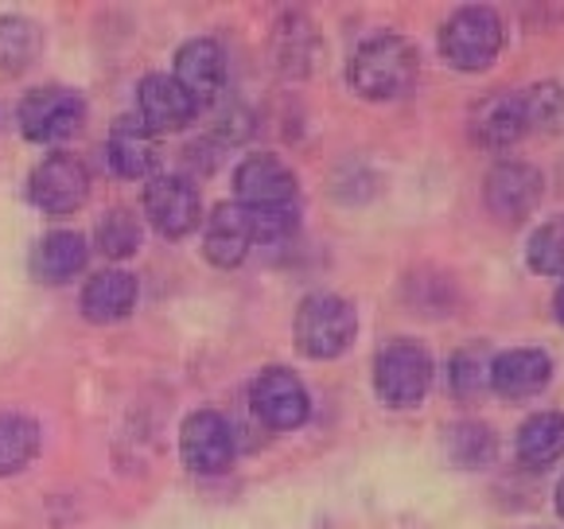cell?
<instances>
[{
    "mask_svg": "<svg viewBox=\"0 0 564 529\" xmlns=\"http://www.w3.org/2000/svg\"><path fill=\"white\" fill-rule=\"evenodd\" d=\"M203 261L210 269H238L246 264V257L253 253V223H249V210L241 203H218L207 218H203Z\"/></svg>",
    "mask_w": 564,
    "mask_h": 529,
    "instance_id": "e0dca14e",
    "label": "cell"
},
{
    "mask_svg": "<svg viewBox=\"0 0 564 529\" xmlns=\"http://www.w3.org/2000/svg\"><path fill=\"white\" fill-rule=\"evenodd\" d=\"M101 160L113 180H152L160 168V137H152L137 117H117L101 144Z\"/></svg>",
    "mask_w": 564,
    "mask_h": 529,
    "instance_id": "9a60e30c",
    "label": "cell"
},
{
    "mask_svg": "<svg viewBox=\"0 0 564 529\" xmlns=\"http://www.w3.org/2000/svg\"><path fill=\"white\" fill-rule=\"evenodd\" d=\"M195 117H199V106H195L192 94L183 90L172 75L149 71V75L137 83V121H141L152 137L192 129Z\"/></svg>",
    "mask_w": 564,
    "mask_h": 529,
    "instance_id": "5bb4252c",
    "label": "cell"
},
{
    "mask_svg": "<svg viewBox=\"0 0 564 529\" xmlns=\"http://www.w3.org/2000/svg\"><path fill=\"white\" fill-rule=\"evenodd\" d=\"M545 198V175L530 160H498L482 175V203L507 226H522L538 215Z\"/></svg>",
    "mask_w": 564,
    "mask_h": 529,
    "instance_id": "ba28073f",
    "label": "cell"
},
{
    "mask_svg": "<svg viewBox=\"0 0 564 529\" xmlns=\"http://www.w3.org/2000/svg\"><path fill=\"white\" fill-rule=\"evenodd\" d=\"M180 460L192 475L203 479H215L226 475L238 460V436H234V424L218 409H195V413L183 417L180 424Z\"/></svg>",
    "mask_w": 564,
    "mask_h": 529,
    "instance_id": "9c48e42d",
    "label": "cell"
},
{
    "mask_svg": "<svg viewBox=\"0 0 564 529\" xmlns=\"http://www.w3.org/2000/svg\"><path fill=\"white\" fill-rule=\"evenodd\" d=\"M249 223H253V246H276V241H289L300 230V207L249 210Z\"/></svg>",
    "mask_w": 564,
    "mask_h": 529,
    "instance_id": "f1b7e54d",
    "label": "cell"
},
{
    "mask_svg": "<svg viewBox=\"0 0 564 529\" xmlns=\"http://www.w3.org/2000/svg\"><path fill=\"white\" fill-rule=\"evenodd\" d=\"M525 109H530L533 132H549L553 125L564 121V86L553 78H541V83L525 86Z\"/></svg>",
    "mask_w": 564,
    "mask_h": 529,
    "instance_id": "83f0119b",
    "label": "cell"
},
{
    "mask_svg": "<svg viewBox=\"0 0 564 529\" xmlns=\"http://www.w3.org/2000/svg\"><path fill=\"white\" fill-rule=\"evenodd\" d=\"M441 58L459 71V75H482L498 63L507 47V20L498 17L490 4H464L441 24L436 35Z\"/></svg>",
    "mask_w": 564,
    "mask_h": 529,
    "instance_id": "277c9868",
    "label": "cell"
},
{
    "mask_svg": "<svg viewBox=\"0 0 564 529\" xmlns=\"http://www.w3.org/2000/svg\"><path fill=\"white\" fill-rule=\"evenodd\" d=\"M358 339V307L339 292H307L292 315V343L312 363H335Z\"/></svg>",
    "mask_w": 564,
    "mask_h": 529,
    "instance_id": "3957f363",
    "label": "cell"
},
{
    "mask_svg": "<svg viewBox=\"0 0 564 529\" xmlns=\"http://www.w3.org/2000/svg\"><path fill=\"white\" fill-rule=\"evenodd\" d=\"M253 137V114L241 106H230L223 117L215 121V132H210V141L218 144V149H234V144L249 141Z\"/></svg>",
    "mask_w": 564,
    "mask_h": 529,
    "instance_id": "f546056e",
    "label": "cell"
},
{
    "mask_svg": "<svg viewBox=\"0 0 564 529\" xmlns=\"http://www.w3.org/2000/svg\"><path fill=\"white\" fill-rule=\"evenodd\" d=\"M421 75V55L413 40L393 28L370 32L358 40L347 58V83L362 101H398L416 86Z\"/></svg>",
    "mask_w": 564,
    "mask_h": 529,
    "instance_id": "6da1fadb",
    "label": "cell"
},
{
    "mask_svg": "<svg viewBox=\"0 0 564 529\" xmlns=\"http://www.w3.org/2000/svg\"><path fill=\"white\" fill-rule=\"evenodd\" d=\"M444 455L459 472H487L498 460V432L487 421H475V417L452 421L444 429Z\"/></svg>",
    "mask_w": 564,
    "mask_h": 529,
    "instance_id": "603a6c76",
    "label": "cell"
},
{
    "mask_svg": "<svg viewBox=\"0 0 564 529\" xmlns=\"http://www.w3.org/2000/svg\"><path fill=\"white\" fill-rule=\"evenodd\" d=\"M86 264H90V241L70 226L47 230L32 246V277L47 289L78 281L86 273Z\"/></svg>",
    "mask_w": 564,
    "mask_h": 529,
    "instance_id": "d6986e66",
    "label": "cell"
},
{
    "mask_svg": "<svg viewBox=\"0 0 564 529\" xmlns=\"http://www.w3.org/2000/svg\"><path fill=\"white\" fill-rule=\"evenodd\" d=\"M137 300H141L137 277L109 264V269H98V273L86 277L83 292H78V312L86 315V323L109 327V323L129 320L137 312Z\"/></svg>",
    "mask_w": 564,
    "mask_h": 529,
    "instance_id": "ac0fdd59",
    "label": "cell"
},
{
    "mask_svg": "<svg viewBox=\"0 0 564 529\" xmlns=\"http://www.w3.org/2000/svg\"><path fill=\"white\" fill-rule=\"evenodd\" d=\"M144 215H149L152 230L167 241L192 238L203 226V195L195 187L192 175L183 172H156L144 183Z\"/></svg>",
    "mask_w": 564,
    "mask_h": 529,
    "instance_id": "52a82bcc",
    "label": "cell"
},
{
    "mask_svg": "<svg viewBox=\"0 0 564 529\" xmlns=\"http://www.w3.org/2000/svg\"><path fill=\"white\" fill-rule=\"evenodd\" d=\"M553 381V358L541 347H507L490 358V393L502 401H533Z\"/></svg>",
    "mask_w": 564,
    "mask_h": 529,
    "instance_id": "2e32d148",
    "label": "cell"
},
{
    "mask_svg": "<svg viewBox=\"0 0 564 529\" xmlns=\"http://www.w3.org/2000/svg\"><path fill=\"white\" fill-rule=\"evenodd\" d=\"M43 35L40 24L28 17H0V71L4 75H24L40 58Z\"/></svg>",
    "mask_w": 564,
    "mask_h": 529,
    "instance_id": "d4e9b609",
    "label": "cell"
},
{
    "mask_svg": "<svg viewBox=\"0 0 564 529\" xmlns=\"http://www.w3.org/2000/svg\"><path fill=\"white\" fill-rule=\"evenodd\" d=\"M436 381V358L413 335L386 339L373 355V393L393 413H413L429 401Z\"/></svg>",
    "mask_w": 564,
    "mask_h": 529,
    "instance_id": "7a4b0ae2",
    "label": "cell"
},
{
    "mask_svg": "<svg viewBox=\"0 0 564 529\" xmlns=\"http://www.w3.org/2000/svg\"><path fill=\"white\" fill-rule=\"evenodd\" d=\"M490 350L482 343L459 347L448 358V389L456 401H479L482 393H490Z\"/></svg>",
    "mask_w": 564,
    "mask_h": 529,
    "instance_id": "484cf974",
    "label": "cell"
},
{
    "mask_svg": "<svg viewBox=\"0 0 564 529\" xmlns=\"http://www.w3.org/2000/svg\"><path fill=\"white\" fill-rule=\"evenodd\" d=\"M43 452V429L20 409H0V479L28 472Z\"/></svg>",
    "mask_w": 564,
    "mask_h": 529,
    "instance_id": "7402d4cb",
    "label": "cell"
},
{
    "mask_svg": "<svg viewBox=\"0 0 564 529\" xmlns=\"http://www.w3.org/2000/svg\"><path fill=\"white\" fill-rule=\"evenodd\" d=\"M273 66L289 78H307L319 66L324 55V35L319 24L304 12H289V17L276 20L273 28Z\"/></svg>",
    "mask_w": 564,
    "mask_h": 529,
    "instance_id": "ffe728a7",
    "label": "cell"
},
{
    "mask_svg": "<svg viewBox=\"0 0 564 529\" xmlns=\"http://www.w3.org/2000/svg\"><path fill=\"white\" fill-rule=\"evenodd\" d=\"M172 78L192 94V101L199 109L215 106L226 90V78H230V55H226L223 40L192 35L187 43H180L172 58Z\"/></svg>",
    "mask_w": 564,
    "mask_h": 529,
    "instance_id": "7c38bea8",
    "label": "cell"
},
{
    "mask_svg": "<svg viewBox=\"0 0 564 529\" xmlns=\"http://www.w3.org/2000/svg\"><path fill=\"white\" fill-rule=\"evenodd\" d=\"M234 203L249 210L300 207V180L276 152H249L234 164L230 175Z\"/></svg>",
    "mask_w": 564,
    "mask_h": 529,
    "instance_id": "8fae6325",
    "label": "cell"
},
{
    "mask_svg": "<svg viewBox=\"0 0 564 529\" xmlns=\"http://www.w3.org/2000/svg\"><path fill=\"white\" fill-rule=\"evenodd\" d=\"M525 264L538 277H561L564 281V215H553L525 241Z\"/></svg>",
    "mask_w": 564,
    "mask_h": 529,
    "instance_id": "4316f807",
    "label": "cell"
},
{
    "mask_svg": "<svg viewBox=\"0 0 564 529\" xmlns=\"http://www.w3.org/2000/svg\"><path fill=\"white\" fill-rule=\"evenodd\" d=\"M553 315H556V323L564 327V281H561V289H556V296H553Z\"/></svg>",
    "mask_w": 564,
    "mask_h": 529,
    "instance_id": "1f68e13d",
    "label": "cell"
},
{
    "mask_svg": "<svg viewBox=\"0 0 564 529\" xmlns=\"http://www.w3.org/2000/svg\"><path fill=\"white\" fill-rule=\"evenodd\" d=\"M553 510H556V518L564 521V475L556 479V490H553Z\"/></svg>",
    "mask_w": 564,
    "mask_h": 529,
    "instance_id": "4dcf8cb0",
    "label": "cell"
},
{
    "mask_svg": "<svg viewBox=\"0 0 564 529\" xmlns=\"http://www.w3.org/2000/svg\"><path fill=\"white\" fill-rule=\"evenodd\" d=\"M471 141L482 152H507L518 141H525L533 132L530 125V109H525V94L522 90H502V94H487L479 106L471 109Z\"/></svg>",
    "mask_w": 564,
    "mask_h": 529,
    "instance_id": "4fadbf2b",
    "label": "cell"
},
{
    "mask_svg": "<svg viewBox=\"0 0 564 529\" xmlns=\"http://www.w3.org/2000/svg\"><path fill=\"white\" fill-rule=\"evenodd\" d=\"M86 98L70 86H35L20 98L17 106V129L28 144H67L86 129Z\"/></svg>",
    "mask_w": 564,
    "mask_h": 529,
    "instance_id": "5b68a950",
    "label": "cell"
},
{
    "mask_svg": "<svg viewBox=\"0 0 564 529\" xmlns=\"http://www.w3.org/2000/svg\"><path fill=\"white\" fill-rule=\"evenodd\" d=\"M144 246V226L129 207H109L94 226V249L106 261H133Z\"/></svg>",
    "mask_w": 564,
    "mask_h": 529,
    "instance_id": "cb8c5ba5",
    "label": "cell"
},
{
    "mask_svg": "<svg viewBox=\"0 0 564 529\" xmlns=\"http://www.w3.org/2000/svg\"><path fill=\"white\" fill-rule=\"evenodd\" d=\"M514 460L525 472H545L553 463L564 460V413L561 409H545V413H530L514 432Z\"/></svg>",
    "mask_w": 564,
    "mask_h": 529,
    "instance_id": "44dd1931",
    "label": "cell"
},
{
    "mask_svg": "<svg viewBox=\"0 0 564 529\" xmlns=\"http://www.w3.org/2000/svg\"><path fill=\"white\" fill-rule=\"evenodd\" d=\"M90 187H94L90 164L67 149L47 152L28 172V198H32V207L55 218H67L75 210H83L86 198H90Z\"/></svg>",
    "mask_w": 564,
    "mask_h": 529,
    "instance_id": "8992f818",
    "label": "cell"
},
{
    "mask_svg": "<svg viewBox=\"0 0 564 529\" xmlns=\"http://www.w3.org/2000/svg\"><path fill=\"white\" fill-rule=\"evenodd\" d=\"M249 409L269 432H296L312 421V393L292 366H265L249 386Z\"/></svg>",
    "mask_w": 564,
    "mask_h": 529,
    "instance_id": "30bf717a",
    "label": "cell"
}]
</instances>
